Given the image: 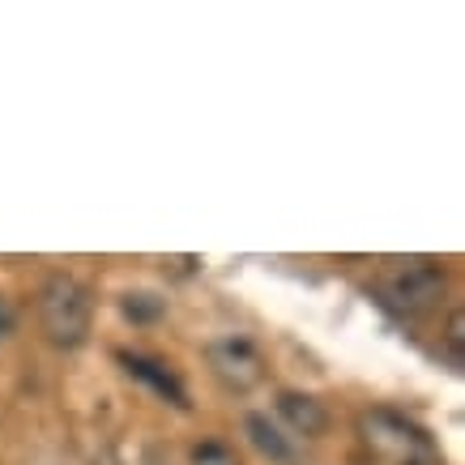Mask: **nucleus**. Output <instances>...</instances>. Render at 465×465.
I'll return each mask as SVG.
<instances>
[{"instance_id": "nucleus-1", "label": "nucleus", "mask_w": 465, "mask_h": 465, "mask_svg": "<svg viewBox=\"0 0 465 465\" xmlns=\"http://www.w3.org/2000/svg\"><path fill=\"white\" fill-rule=\"evenodd\" d=\"M90 321H94V299L77 278L56 273L47 278L39 291V324L47 341L60 351H77L90 338Z\"/></svg>"}, {"instance_id": "nucleus-2", "label": "nucleus", "mask_w": 465, "mask_h": 465, "mask_svg": "<svg viewBox=\"0 0 465 465\" xmlns=\"http://www.w3.org/2000/svg\"><path fill=\"white\" fill-rule=\"evenodd\" d=\"M359 436L376 457L389 465H436L440 452L419 423H410L406 414H397L389 406H371L359 419Z\"/></svg>"}, {"instance_id": "nucleus-3", "label": "nucleus", "mask_w": 465, "mask_h": 465, "mask_svg": "<svg viewBox=\"0 0 465 465\" xmlns=\"http://www.w3.org/2000/svg\"><path fill=\"white\" fill-rule=\"evenodd\" d=\"M376 291H381V299L389 308L419 316V312H427L444 295V269H436L431 261H393L381 273Z\"/></svg>"}, {"instance_id": "nucleus-4", "label": "nucleus", "mask_w": 465, "mask_h": 465, "mask_svg": "<svg viewBox=\"0 0 465 465\" xmlns=\"http://www.w3.org/2000/svg\"><path fill=\"white\" fill-rule=\"evenodd\" d=\"M205 359H210L213 376H218L226 389H235V393L256 389V384H261V376H265V359H261V351H256L248 338H240V333L210 341Z\"/></svg>"}, {"instance_id": "nucleus-5", "label": "nucleus", "mask_w": 465, "mask_h": 465, "mask_svg": "<svg viewBox=\"0 0 465 465\" xmlns=\"http://www.w3.org/2000/svg\"><path fill=\"white\" fill-rule=\"evenodd\" d=\"M115 359H120V367H124L133 381H142L145 389H154V393L163 397V401H171L175 410H188V389H183V381L167 363H158L150 354H133V351H115Z\"/></svg>"}, {"instance_id": "nucleus-6", "label": "nucleus", "mask_w": 465, "mask_h": 465, "mask_svg": "<svg viewBox=\"0 0 465 465\" xmlns=\"http://www.w3.org/2000/svg\"><path fill=\"white\" fill-rule=\"evenodd\" d=\"M278 419L303 440H316L329 431V410H324V401L312 393H295V389L278 393Z\"/></svg>"}, {"instance_id": "nucleus-7", "label": "nucleus", "mask_w": 465, "mask_h": 465, "mask_svg": "<svg viewBox=\"0 0 465 465\" xmlns=\"http://www.w3.org/2000/svg\"><path fill=\"white\" fill-rule=\"evenodd\" d=\"M243 431H248V440H252V449L265 457L269 465H299V449L295 440L286 436L282 427L273 423L269 414H261V410H252L248 419H243Z\"/></svg>"}, {"instance_id": "nucleus-8", "label": "nucleus", "mask_w": 465, "mask_h": 465, "mask_svg": "<svg viewBox=\"0 0 465 465\" xmlns=\"http://www.w3.org/2000/svg\"><path fill=\"white\" fill-rule=\"evenodd\" d=\"M120 312H124L133 324H154V321H163L167 299L154 295V291H128V295L120 299Z\"/></svg>"}, {"instance_id": "nucleus-9", "label": "nucleus", "mask_w": 465, "mask_h": 465, "mask_svg": "<svg viewBox=\"0 0 465 465\" xmlns=\"http://www.w3.org/2000/svg\"><path fill=\"white\" fill-rule=\"evenodd\" d=\"M188 465H243L240 452L223 444V440H201L197 449L188 452Z\"/></svg>"}, {"instance_id": "nucleus-10", "label": "nucleus", "mask_w": 465, "mask_h": 465, "mask_svg": "<svg viewBox=\"0 0 465 465\" xmlns=\"http://www.w3.org/2000/svg\"><path fill=\"white\" fill-rule=\"evenodd\" d=\"M449 346H452V359L461 363V359H465V354H461V346H465V316H461V312L449 321Z\"/></svg>"}, {"instance_id": "nucleus-11", "label": "nucleus", "mask_w": 465, "mask_h": 465, "mask_svg": "<svg viewBox=\"0 0 465 465\" xmlns=\"http://www.w3.org/2000/svg\"><path fill=\"white\" fill-rule=\"evenodd\" d=\"M9 329H14V308H9V303L0 299V338H5Z\"/></svg>"}]
</instances>
